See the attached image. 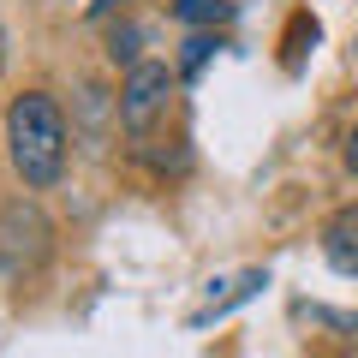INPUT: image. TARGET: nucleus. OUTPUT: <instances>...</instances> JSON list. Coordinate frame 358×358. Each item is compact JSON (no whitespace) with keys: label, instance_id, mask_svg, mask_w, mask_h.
Returning <instances> with one entry per match:
<instances>
[{"label":"nucleus","instance_id":"obj_1","mask_svg":"<svg viewBox=\"0 0 358 358\" xmlns=\"http://www.w3.org/2000/svg\"><path fill=\"white\" fill-rule=\"evenodd\" d=\"M66 108L54 102L48 90H24L6 102V155L13 173L24 179V192H48L66 173Z\"/></svg>","mask_w":358,"mask_h":358},{"label":"nucleus","instance_id":"obj_2","mask_svg":"<svg viewBox=\"0 0 358 358\" xmlns=\"http://www.w3.org/2000/svg\"><path fill=\"white\" fill-rule=\"evenodd\" d=\"M48 257H54V221L42 215L36 197L0 203V275L6 281H30Z\"/></svg>","mask_w":358,"mask_h":358},{"label":"nucleus","instance_id":"obj_3","mask_svg":"<svg viewBox=\"0 0 358 358\" xmlns=\"http://www.w3.org/2000/svg\"><path fill=\"white\" fill-rule=\"evenodd\" d=\"M173 66L162 60H138L126 66V78H120V126L131 131V138H143V131L155 126V120L167 114V102H173Z\"/></svg>","mask_w":358,"mask_h":358},{"label":"nucleus","instance_id":"obj_4","mask_svg":"<svg viewBox=\"0 0 358 358\" xmlns=\"http://www.w3.org/2000/svg\"><path fill=\"white\" fill-rule=\"evenodd\" d=\"M322 257H329L341 275H358V203L341 209V215H329V227H322Z\"/></svg>","mask_w":358,"mask_h":358},{"label":"nucleus","instance_id":"obj_5","mask_svg":"<svg viewBox=\"0 0 358 358\" xmlns=\"http://www.w3.org/2000/svg\"><path fill=\"white\" fill-rule=\"evenodd\" d=\"M257 287H268V268H245L239 281H233V287H227V293H221V299H209V310H197L192 322H209V317H221V310H233V305H239V299H251Z\"/></svg>","mask_w":358,"mask_h":358},{"label":"nucleus","instance_id":"obj_6","mask_svg":"<svg viewBox=\"0 0 358 358\" xmlns=\"http://www.w3.org/2000/svg\"><path fill=\"white\" fill-rule=\"evenodd\" d=\"M173 13H179V24H221L233 6H227V0H179Z\"/></svg>","mask_w":358,"mask_h":358},{"label":"nucleus","instance_id":"obj_7","mask_svg":"<svg viewBox=\"0 0 358 358\" xmlns=\"http://www.w3.org/2000/svg\"><path fill=\"white\" fill-rule=\"evenodd\" d=\"M108 54H114V60H126V66H138V24H120L114 42H108Z\"/></svg>","mask_w":358,"mask_h":358},{"label":"nucleus","instance_id":"obj_8","mask_svg":"<svg viewBox=\"0 0 358 358\" xmlns=\"http://www.w3.org/2000/svg\"><path fill=\"white\" fill-rule=\"evenodd\" d=\"M209 48H221V42H209V36H192V42H185V72H197V66L209 60Z\"/></svg>","mask_w":358,"mask_h":358},{"label":"nucleus","instance_id":"obj_9","mask_svg":"<svg viewBox=\"0 0 358 358\" xmlns=\"http://www.w3.org/2000/svg\"><path fill=\"white\" fill-rule=\"evenodd\" d=\"M346 167L358 173V126H352V138H346Z\"/></svg>","mask_w":358,"mask_h":358},{"label":"nucleus","instance_id":"obj_10","mask_svg":"<svg viewBox=\"0 0 358 358\" xmlns=\"http://www.w3.org/2000/svg\"><path fill=\"white\" fill-rule=\"evenodd\" d=\"M114 6H120V0H90V13H96V18H102V13H114Z\"/></svg>","mask_w":358,"mask_h":358},{"label":"nucleus","instance_id":"obj_11","mask_svg":"<svg viewBox=\"0 0 358 358\" xmlns=\"http://www.w3.org/2000/svg\"><path fill=\"white\" fill-rule=\"evenodd\" d=\"M0 72H6V30H0Z\"/></svg>","mask_w":358,"mask_h":358},{"label":"nucleus","instance_id":"obj_12","mask_svg":"<svg viewBox=\"0 0 358 358\" xmlns=\"http://www.w3.org/2000/svg\"><path fill=\"white\" fill-rule=\"evenodd\" d=\"M352 54H358V42H352Z\"/></svg>","mask_w":358,"mask_h":358}]
</instances>
